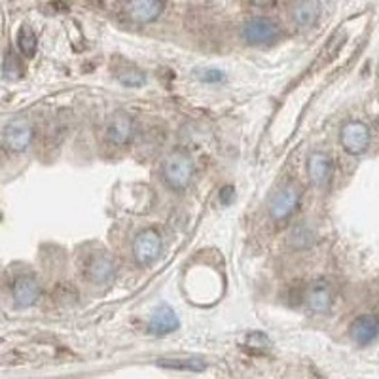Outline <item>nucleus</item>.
<instances>
[{
    "instance_id": "nucleus-17",
    "label": "nucleus",
    "mask_w": 379,
    "mask_h": 379,
    "mask_svg": "<svg viewBox=\"0 0 379 379\" xmlns=\"http://www.w3.org/2000/svg\"><path fill=\"white\" fill-rule=\"evenodd\" d=\"M17 46H19V51L25 57H33L36 54V46H38V40H36L35 31L27 25H23L17 33Z\"/></svg>"
},
{
    "instance_id": "nucleus-3",
    "label": "nucleus",
    "mask_w": 379,
    "mask_h": 379,
    "mask_svg": "<svg viewBox=\"0 0 379 379\" xmlns=\"http://www.w3.org/2000/svg\"><path fill=\"white\" fill-rule=\"evenodd\" d=\"M161 248H163L161 235L152 227L143 229L133 241V255L140 266H152L154 262H158V258L161 256Z\"/></svg>"
},
{
    "instance_id": "nucleus-1",
    "label": "nucleus",
    "mask_w": 379,
    "mask_h": 379,
    "mask_svg": "<svg viewBox=\"0 0 379 379\" xmlns=\"http://www.w3.org/2000/svg\"><path fill=\"white\" fill-rule=\"evenodd\" d=\"M166 182L175 190H184L193 179V161L186 152H172L163 163Z\"/></svg>"
},
{
    "instance_id": "nucleus-7",
    "label": "nucleus",
    "mask_w": 379,
    "mask_h": 379,
    "mask_svg": "<svg viewBox=\"0 0 379 379\" xmlns=\"http://www.w3.org/2000/svg\"><path fill=\"white\" fill-rule=\"evenodd\" d=\"M298 203H300V192L294 186H287L273 197L271 207H269V214L275 222H283L294 213Z\"/></svg>"
},
{
    "instance_id": "nucleus-4",
    "label": "nucleus",
    "mask_w": 379,
    "mask_h": 379,
    "mask_svg": "<svg viewBox=\"0 0 379 379\" xmlns=\"http://www.w3.org/2000/svg\"><path fill=\"white\" fill-rule=\"evenodd\" d=\"M83 275L95 284H108L116 277V262L106 252H93L83 262Z\"/></svg>"
},
{
    "instance_id": "nucleus-20",
    "label": "nucleus",
    "mask_w": 379,
    "mask_h": 379,
    "mask_svg": "<svg viewBox=\"0 0 379 379\" xmlns=\"http://www.w3.org/2000/svg\"><path fill=\"white\" fill-rule=\"evenodd\" d=\"M2 70H4V76H8V78H19L21 67L17 57L14 56V51H8L6 54V61H4V69Z\"/></svg>"
},
{
    "instance_id": "nucleus-8",
    "label": "nucleus",
    "mask_w": 379,
    "mask_h": 379,
    "mask_svg": "<svg viewBox=\"0 0 379 379\" xmlns=\"http://www.w3.org/2000/svg\"><path fill=\"white\" fill-rule=\"evenodd\" d=\"M106 138L112 145L124 146L133 138V120L125 112H116L106 124Z\"/></svg>"
},
{
    "instance_id": "nucleus-16",
    "label": "nucleus",
    "mask_w": 379,
    "mask_h": 379,
    "mask_svg": "<svg viewBox=\"0 0 379 379\" xmlns=\"http://www.w3.org/2000/svg\"><path fill=\"white\" fill-rule=\"evenodd\" d=\"M158 366L169 368V370H186V372H203L207 368V362L197 357H188V359H161Z\"/></svg>"
},
{
    "instance_id": "nucleus-21",
    "label": "nucleus",
    "mask_w": 379,
    "mask_h": 379,
    "mask_svg": "<svg viewBox=\"0 0 379 379\" xmlns=\"http://www.w3.org/2000/svg\"><path fill=\"white\" fill-rule=\"evenodd\" d=\"M195 76L200 78L201 82L207 83H218L224 80V72L218 69H200L195 70Z\"/></svg>"
},
{
    "instance_id": "nucleus-15",
    "label": "nucleus",
    "mask_w": 379,
    "mask_h": 379,
    "mask_svg": "<svg viewBox=\"0 0 379 379\" xmlns=\"http://www.w3.org/2000/svg\"><path fill=\"white\" fill-rule=\"evenodd\" d=\"M321 14V4L317 0H309V2H300L294 6V12H292V17L296 21L298 25L302 27H307L311 23H315Z\"/></svg>"
},
{
    "instance_id": "nucleus-11",
    "label": "nucleus",
    "mask_w": 379,
    "mask_h": 379,
    "mask_svg": "<svg viewBox=\"0 0 379 379\" xmlns=\"http://www.w3.org/2000/svg\"><path fill=\"white\" fill-rule=\"evenodd\" d=\"M349 334H351L353 341H357L359 345L372 344L379 334V321L372 315H362L353 321Z\"/></svg>"
},
{
    "instance_id": "nucleus-12",
    "label": "nucleus",
    "mask_w": 379,
    "mask_h": 379,
    "mask_svg": "<svg viewBox=\"0 0 379 379\" xmlns=\"http://www.w3.org/2000/svg\"><path fill=\"white\" fill-rule=\"evenodd\" d=\"M307 172L313 184L323 186L328 182L332 175V158L324 152H313L307 158Z\"/></svg>"
},
{
    "instance_id": "nucleus-13",
    "label": "nucleus",
    "mask_w": 379,
    "mask_h": 379,
    "mask_svg": "<svg viewBox=\"0 0 379 379\" xmlns=\"http://www.w3.org/2000/svg\"><path fill=\"white\" fill-rule=\"evenodd\" d=\"M163 12V4L158 0H135L127 4V14L138 23H150L156 21Z\"/></svg>"
},
{
    "instance_id": "nucleus-5",
    "label": "nucleus",
    "mask_w": 379,
    "mask_h": 379,
    "mask_svg": "<svg viewBox=\"0 0 379 379\" xmlns=\"http://www.w3.org/2000/svg\"><path fill=\"white\" fill-rule=\"evenodd\" d=\"M339 138H341V146H344L347 154L360 156L370 146V129L362 122H347L341 127Z\"/></svg>"
},
{
    "instance_id": "nucleus-19",
    "label": "nucleus",
    "mask_w": 379,
    "mask_h": 379,
    "mask_svg": "<svg viewBox=\"0 0 379 379\" xmlns=\"http://www.w3.org/2000/svg\"><path fill=\"white\" fill-rule=\"evenodd\" d=\"M290 243H292V247H296V248L309 247L311 243H313V234H311L309 227H305V226L294 227V229H292V234H290Z\"/></svg>"
},
{
    "instance_id": "nucleus-2",
    "label": "nucleus",
    "mask_w": 379,
    "mask_h": 379,
    "mask_svg": "<svg viewBox=\"0 0 379 379\" xmlns=\"http://www.w3.org/2000/svg\"><path fill=\"white\" fill-rule=\"evenodd\" d=\"M243 38L252 46L260 44H273L281 36V27L271 17H250L243 25Z\"/></svg>"
},
{
    "instance_id": "nucleus-22",
    "label": "nucleus",
    "mask_w": 379,
    "mask_h": 379,
    "mask_svg": "<svg viewBox=\"0 0 379 379\" xmlns=\"http://www.w3.org/2000/svg\"><path fill=\"white\" fill-rule=\"evenodd\" d=\"M235 197V188L234 186H224L220 190V201L224 205H229Z\"/></svg>"
},
{
    "instance_id": "nucleus-10",
    "label": "nucleus",
    "mask_w": 379,
    "mask_h": 379,
    "mask_svg": "<svg viewBox=\"0 0 379 379\" xmlns=\"http://www.w3.org/2000/svg\"><path fill=\"white\" fill-rule=\"evenodd\" d=\"M177 328H179V317H177V313L167 303L158 305L154 309V313H152L150 323H148L150 334H154V336H163V334L175 332Z\"/></svg>"
},
{
    "instance_id": "nucleus-9",
    "label": "nucleus",
    "mask_w": 379,
    "mask_h": 379,
    "mask_svg": "<svg viewBox=\"0 0 379 379\" xmlns=\"http://www.w3.org/2000/svg\"><path fill=\"white\" fill-rule=\"evenodd\" d=\"M12 292H14V300L19 307H31L40 296V284L33 275H19L15 277Z\"/></svg>"
},
{
    "instance_id": "nucleus-18",
    "label": "nucleus",
    "mask_w": 379,
    "mask_h": 379,
    "mask_svg": "<svg viewBox=\"0 0 379 379\" xmlns=\"http://www.w3.org/2000/svg\"><path fill=\"white\" fill-rule=\"evenodd\" d=\"M118 80L127 88H140L146 83V76L135 69H125L118 72Z\"/></svg>"
},
{
    "instance_id": "nucleus-14",
    "label": "nucleus",
    "mask_w": 379,
    "mask_h": 379,
    "mask_svg": "<svg viewBox=\"0 0 379 379\" xmlns=\"http://www.w3.org/2000/svg\"><path fill=\"white\" fill-rule=\"evenodd\" d=\"M305 302H307L311 311L326 313L332 305V289L324 281L311 284L309 290H307V296H305Z\"/></svg>"
},
{
    "instance_id": "nucleus-6",
    "label": "nucleus",
    "mask_w": 379,
    "mask_h": 379,
    "mask_svg": "<svg viewBox=\"0 0 379 379\" xmlns=\"http://www.w3.org/2000/svg\"><path fill=\"white\" fill-rule=\"evenodd\" d=\"M33 143V127L25 120H15L4 129V145L10 152H25Z\"/></svg>"
}]
</instances>
